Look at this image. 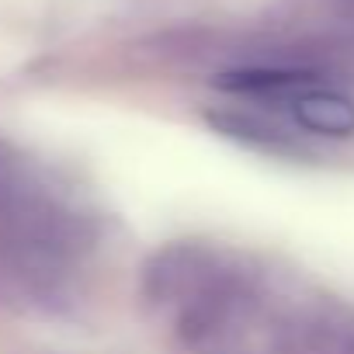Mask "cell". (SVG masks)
I'll return each instance as SVG.
<instances>
[{"instance_id":"2","label":"cell","mask_w":354,"mask_h":354,"mask_svg":"<svg viewBox=\"0 0 354 354\" xmlns=\"http://www.w3.org/2000/svg\"><path fill=\"white\" fill-rule=\"evenodd\" d=\"M91 243V216L35 160L0 139V247L18 264L56 268Z\"/></svg>"},{"instance_id":"3","label":"cell","mask_w":354,"mask_h":354,"mask_svg":"<svg viewBox=\"0 0 354 354\" xmlns=\"http://www.w3.org/2000/svg\"><path fill=\"white\" fill-rule=\"evenodd\" d=\"M281 101L292 108V118L313 136H330V139L354 136V97L323 84L319 77L299 84Z\"/></svg>"},{"instance_id":"1","label":"cell","mask_w":354,"mask_h":354,"mask_svg":"<svg viewBox=\"0 0 354 354\" xmlns=\"http://www.w3.org/2000/svg\"><path fill=\"white\" fill-rule=\"evenodd\" d=\"M142 292L188 354H354V309L216 243L163 247Z\"/></svg>"}]
</instances>
